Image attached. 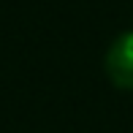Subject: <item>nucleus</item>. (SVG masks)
I'll return each instance as SVG.
<instances>
[{"label":"nucleus","mask_w":133,"mask_h":133,"mask_svg":"<svg viewBox=\"0 0 133 133\" xmlns=\"http://www.w3.org/2000/svg\"><path fill=\"white\" fill-rule=\"evenodd\" d=\"M103 68L114 87L128 90V92L133 90V30L119 33L111 41V46L106 49Z\"/></svg>","instance_id":"obj_1"}]
</instances>
